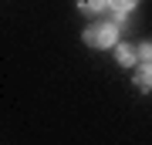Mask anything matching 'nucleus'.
I'll list each match as a JSON object with an SVG mask.
<instances>
[{"label": "nucleus", "instance_id": "nucleus-4", "mask_svg": "<svg viewBox=\"0 0 152 145\" xmlns=\"http://www.w3.org/2000/svg\"><path fill=\"white\" fill-rule=\"evenodd\" d=\"M135 85L142 88V91H152V64H145V68L135 74Z\"/></svg>", "mask_w": 152, "mask_h": 145}, {"label": "nucleus", "instance_id": "nucleus-7", "mask_svg": "<svg viewBox=\"0 0 152 145\" xmlns=\"http://www.w3.org/2000/svg\"><path fill=\"white\" fill-rule=\"evenodd\" d=\"M108 4H112V7H118V4H122V0H108Z\"/></svg>", "mask_w": 152, "mask_h": 145}, {"label": "nucleus", "instance_id": "nucleus-1", "mask_svg": "<svg viewBox=\"0 0 152 145\" xmlns=\"http://www.w3.org/2000/svg\"><path fill=\"white\" fill-rule=\"evenodd\" d=\"M81 37H85V44H91V47H115L118 27L115 24H95V27H88Z\"/></svg>", "mask_w": 152, "mask_h": 145}, {"label": "nucleus", "instance_id": "nucleus-2", "mask_svg": "<svg viewBox=\"0 0 152 145\" xmlns=\"http://www.w3.org/2000/svg\"><path fill=\"white\" fill-rule=\"evenodd\" d=\"M135 58H139V47H132V44H115V61H118L122 68L135 64Z\"/></svg>", "mask_w": 152, "mask_h": 145}, {"label": "nucleus", "instance_id": "nucleus-5", "mask_svg": "<svg viewBox=\"0 0 152 145\" xmlns=\"http://www.w3.org/2000/svg\"><path fill=\"white\" fill-rule=\"evenodd\" d=\"M139 58L145 61V64H152V41H142L139 44Z\"/></svg>", "mask_w": 152, "mask_h": 145}, {"label": "nucleus", "instance_id": "nucleus-3", "mask_svg": "<svg viewBox=\"0 0 152 145\" xmlns=\"http://www.w3.org/2000/svg\"><path fill=\"white\" fill-rule=\"evenodd\" d=\"M78 7H81V10H91V14H108L112 10L108 0H78Z\"/></svg>", "mask_w": 152, "mask_h": 145}, {"label": "nucleus", "instance_id": "nucleus-6", "mask_svg": "<svg viewBox=\"0 0 152 145\" xmlns=\"http://www.w3.org/2000/svg\"><path fill=\"white\" fill-rule=\"evenodd\" d=\"M132 7H139V0H122V4H118V10H132Z\"/></svg>", "mask_w": 152, "mask_h": 145}]
</instances>
